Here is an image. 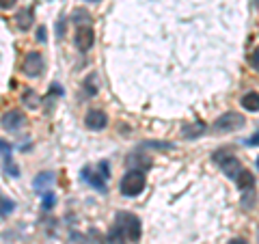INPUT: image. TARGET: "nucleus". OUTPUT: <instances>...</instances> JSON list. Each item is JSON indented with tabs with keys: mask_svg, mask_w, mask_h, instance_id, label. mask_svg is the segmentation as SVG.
<instances>
[{
	"mask_svg": "<svg viewBox=\"0 0 259 244\" xmlns=\"http://www.w3.org/2000/svg\"><path fill=\"white\" fill-rule=\"evenodd\" d=\"M87 128L89 130H95V132H100V130H104L108 126V115L104 110H91L87 115Z\"/></svg>",
	"mask_w": 259,
	"mask_h": 244,
	"instance_id": "obj_8",
	"label": "nucleus"
},
{
	"mask_svg": "<svg viewBox=\"0 0 259 244\" xmlns=\"http://www.w3.org/2000/svg\"><path fill=\"white\" fill-rule=\"evenodd\" d=\"M52 203H54V197H52V194H48V197H46V201H44V208H46V210H50V206H52Z\"/></svg>",
	"mask_w": 259,
	"mask_h": 244,
	"instance_id": "obj_21",
	"label": "nucleus"
},
{
	"mask_svg": "<svg viewBox=\"0 0 259 244\" xmlns=\"http://www.w3.org/2000/svg\"><path fill=\"white\" fill-rule=\"evenodd\" d=\"M24 124H26V117H24L22 110H9V112L3 115V119H0V126H3L5 130H9V132L20 130Z\"/></svg>",
	"mask_w": 259,
	"mask_h": 244,
	"instance_id": "obj_7",
	"label": "nucleus"
},
{
	"mask_svg": "<svg viewBox=\"0 0 259 244\" xmlns=\"http://www.w3.org/2000/svg\"><path fill=\"white\" fill-rule=\"evenodd\" d=\"M15 22H18V26H20L22 30L30 28V26H32V11H30V9L18 11V15H15Z\"/></svg>",
	"mask_w": 259,
	"mask_h": 244,
	"instance_id": "obj_12",
	"label": "nucleus"
},
{
	"mask_svg": "<svg viewBox=\"0 0 259 244\" xmlns=\"http://www.w3.org/2000/svg\"><path fill=\"white\" fill-rule=\"evenodd\" d=\"M13 208H15V203H13L9 197H5V194L0 192V216L11 214V212H13Z\"/></svg>",
	"mask_w": 259,
	"mask_h": 244,
	"instance_id": "obj_14",
	"label": "nucleus"
},
{
	"mask_svg": "<svg viewBox=\"0 0 259 244\" xmlns=\"http://www.w3.org/2000/svg\"><path fill=\"white\" fill-rule=\"evenodd\" d=\"M236 184H238V188H240L242 192H246V190H250V188L255 186V177H253V173H250V171L242 169L240 173L236 175Z\"/></svg>",
	"mask_w": 259,
	"mask_h": 244,
	"instance_id": "obj_10",
	"label": "nucleus"
},
{
	"mask_svg": "<svg viewBox=\"0 0 259 244\" xmlns=\"http://www.w3.org/2000/svg\"><path fill=\"white\" fill-rule=\"evenodd\" d=\"M37 42H46V28L44 26L37 28Z\"/></svg>",
	"mask_w": 259,
	"mask_h": 244,
	"instance_id": "obj_20",
	"label": "nucleus"
},
{
	"mask_svg": "<svg viewBox=\"0 0 259 244\" xmlns=\"http://www.w3.org/2000/svg\"><path fill=\"white\" fill-rule=\"evenodd\" d=\"M229 244H248L246 240H242V238H236V240H231Z\"/></svg>",
	"mask_w": 259,
	"mask_h": 244,
	"instance_id": "obj_22",
	"label": "nucleus"
},
{
	"mask_svg": "<svg viewBox=\"0 0 259 244\" xmlns=\"http://www.w3.org/2000/svg\"><path fill=\"white\" fill-rule=\"evenodd\" d=\"M18 0H0V9H13Z\"/></svg>",
	"mask_w": 259,
	"mask_h": 244,
	"instance_id": "obj_18",
	"label": "nucleus"
},
{
	"mask_svg": "<svg viewBox=\"0 0 259 244\" xmlns=\"http://www.w3.org/2000/svg\"><path fill=\"white\" fill-rule=\"evenodd\" d=\"M52 182H54V175H52V173H41V175H37V177H35V190L44 192V190L50 188Z\"/></svg>",
	"mask_w": 259,
	"mask_h": 244,
	"instance_id": "obj_13",
	"label": "nucleus"
},
{
	"mask_svg": "<svg viewBox=\"0 0 259 244\" xmlns=\"http://www.w3.org/2000/svg\"><path fill=\"white\" fill-rule=\"evenodd\" d=\"M246 145H248V147H255V145H259V132H257V134H253V136H250L248 141H246Z\"/></svg>",
	"mask_w": 259,
	"mask_h": 244,
	"instance_id": "obj_19",
	"label": "nucleus"
},
{
	"mask_svg": "<svg viewBox=\"0 0 259 244\" xmlns=\"http://www.w3.org/2000/svg\"><path fill=\"white\" fill-rule=\"evenodd\" d=\"M255 5H257V9H259V0H255Z\"/></svg>",
	"mask_w": 259,
	"mask_h": 244,
	"instance_id": "obj_24",
	"label": "nucleus"
},
{
	"mask_svg": "<svg viewBox=\"0 0 259 244\" xmlns=\"http://www.w3.org/2000/svg\"><path fill=\"white\" fill-rule=\"evenodd\" d=\"M257 165H259V160H257Z\"/></svg>",
	"mask_w": 259,
	"mask_h": 244,
	"instance_id": "obj_25",
	"label": "nucleus"
},
{
	"mask_svg": "<svg viewBox=\"0 0 259 244\" xmlns=\"http://www.w3.org/2000/svg\"><path fill=\"white\" fill-rule=\"evenodd\" d=\"M22 71L28 78H37L44 71V56L39 52H28L26 59H24V63H22Z\"/></svg>",
	"mask_w": 259,
	"mask_h": 244,
	"instance_id": "obj_5",
	"label": "nucleus"
},
{
	"mask_svg": "<svg viewBox=\"0 0 259 244\" xmlns=\"http://www.w3.org/2000/svg\"><path fill=\"white\" fill-rule=\"evenodd\" d=\"M95 44V32L91 26H80L76 30V48L80 52H89Z\"/></svg>",
	"mask_w": 259,
	"mask_h": 244,
	"instance_id": "obj_6",
	"label": "nucleus"
},
{
	"mask_svg": "<svg viewBox=\"0 0 259 244\" xmlns=\"http://www.w3.org/2000/svg\"><path fill=\"white\" fill-rule=\"evenodd\" d=\"M84 91H87V95H95L97 93V78H95V74L87 76V80H84Z\"/></svg>",
	"mask_w": 259,
	"mask_h": 244,
	"instance_id": "obj_15",
	"label": "nucleus"
},
{
	"mask_svg": "<svg viewBox=\"0 0 259 244\" xmlns=\"http://www.w3.org/2000/svg\"><path fill=\"white\" fill-rule=\"evenodd\" d=\"M207 130V126L203 121H188V124L182 126V136L188 138V141H194V138H199Z\"/></svg>",
	"mask_w": 259,
	"mask_h": 244,
	"instance_id": "obj_9",
	"label": "nucleus"
},
{
	"mask_svg": "<svg viewBox=\"0 0 259 244\" xmlns=\"http://www.w3.org/2000/svg\"><path fill=\"white\" fill-rule=\"evenodd\" d=\"M242 106L244 110H250V112H257L259 110V93L257 91H250L242 97Z\"/></svg>",
	"mask_w": 259,
	"mask_h": 244,
	"instance_id": "obj_11",
	"label": "nucleus"
},
{
	"mask_svg": "<svg viewBox=\"0 0 259 244\" xmlns=\"http://www.w3.org/2000/svg\"><path fill=\"white\" fill-rule=\"evenodd\" d=\"M115 227L119 229V233H121V238L123 240H130V242H139L141 240L143 227H141V221L134 214H130V212L117 214V225Z\"/></svg>",
	"mask_w": 259,
	"mask_h": 244,
	"instance_id": "obj_1",
	"label": "nucleus"
},
{
	"mask_svg": "<svg viewBox=\"0 0 259 244\" xmlns=\"http://www.w3.org/2000/svg\"><path fill=\"white\" fill-rule=\"evenodd\" d=\"M242 126H244V117L240 112H225V115L216 119L214 130L216 132H233V130H240Z\"/></svg>",
	"mask_w": 259,
	"mask_h": 244,
	"instance_id": "obj_4",
	"label": "nucleus"
},
{
	"mask_svg": "<svg viewBox=\"0 0 259 244\" xmlns=\"http://www.w3.org/2000/svg\"><path fill=\"white\" fill-rule=\"evenodd\" d=\"M0 153H3L5 160H11V147L5 141H0Z\"/></svg>",
	"mask_w": 259,
	"mask_h": 244,
	"instance_id": "obj_16",
	"label": "nucleus"
},
{
	"mask_svg": "<svg viewBox=\"0 0 259 244\" xmlns=\"http://www.w3.org/2000/svg\"><path fill=\"white\" fill-rule=\"evenodd\" d=\"M87 3H100V0H87Z\"/></svg>",
	"mask_w": 259,
	"mask_h": 244,
	"instance_id": "obj_23",
	"label": "nucleus"
},
{
	"mask_svg": "<svg viewBox=\"0 0 259 244\" xmlns=\"http://www.w3.org/2000/svg\"><path fill=\"white\" fill-rule=\"evenodd\" d=\"M214 162L223 169V173L227 177H231V180H236V175L242 171L240 162H238L236 156H233L231 149H218V151H214Z\"/></svg>",
	"mask_w": 259,
	"mask_h": 244,
	"instance_id": "obj_3",
	"label": "nucleus"
},
{
	"mask_svg": "<svg viewBox=\"0 0 259 244\" xmlns=\"http://www.w3.org/2000/svg\"><path fill=\"white\" fill-rule=\"evenodd\" d=\"M145 184H147V177L141 169H132L127 171L123 175V180H121V194L123 197H136V194H141L145 190Z\"/></svg>",
	"mask_w": 259,
	"mask_h": 244,
	"instance_id": "obj_2",
	"label": "nucleus"
},
{
	"mask_svg": "<svg viewBox=\"0 0 259 244\" xmlns=\"http://www.w3.org/2000/svg\"><path fill=\"white\" fill-rule=\"evenodd\" d=\"M250 65H253V67L259 71V48H257L253 54H250Z\"/></svg>",
	"mask_w": 259,
	"mask_h": 244,
	"instance_id": "obj_17",
	"label": "nucleus"
}]
</instances>
